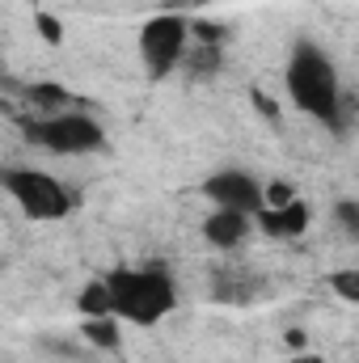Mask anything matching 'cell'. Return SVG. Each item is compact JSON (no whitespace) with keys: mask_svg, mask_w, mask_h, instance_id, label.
I'll use <instances>...</instances> for the list:
<instances>
[{"mask_svg":"<svg viewBox=\"0 0 359 363\" xmlns=\"http://www.w3.org/2000/svg\"><path fill=\"white\" fill-rule=\"evenodd\" d=\"M101 283H106V300H110L114 321L157 325L178 304V287L165 271H131V267H123V271L106 274Z\"/></svg>","mask_w":359,"mask_h":363,"instance_id":"cell-1","label":"cell"},{"mask_svg":"<svg viewBox=\"0 0 359 363\" xmlns=\"http://www.w3.org/2000/svg\"><path fill=\"white\" fill-rule=\"evenodd\" d=\"M287 93H292V101H296L304 114L326 118V123L338 118V106H343L338 72H334V64H330L313 43H300V47L292 51V64H287Z\"/></svg>","mask_w":359,"mask_h":363,"instance_id":"cell-2","label":"cell"},{"mask_svg":"<svg viewBox=\"0 0 359 363\" xmlns=\"http://www.w3.org/2000/svg\"><path fill=\"white\" fill-rule=\"evenodd\" d=\"M26 140L51 157H85V152H101L106 148V131L97 127L89 114H55L47 110L43 118L26 123Z\"/></svg>","mask_w":359,"mask_h":363,"instance_id":"cell-3","label":"cell"},{"mask_svg":"<svg viewBox=\"0 0 359 363\" xmlns=\"http://www.w3.org/2000/svg\"><path fill=\"white\" fill-rule=\"evenodd\" d=\"M0 186L13 194V203L30 220H64L72 211V194L64 190V182H55L43 169H26V165L0 169Z\"/></svg>","mask_w":359,"mask_h":363,"instance_id":"cell-4","label":"cell"},{"mask_svg":"<svg viewBox=\"0 0 359 363\" xmlns=\"http://www.w3.org/2000/svg\"><path fill=\"white\" fill-rule=\"evenodd\" d=\"M186 43H190V26L178 13H157L144 21L140 30V60L153 77H165L178 68V60L186 55Z\"/></svg>","mask_w":359,"mask_h":363,"instance_id":"cell-5","label":"cell"},{"mask_svg":"<svg viewBox=\"0 0 359 363\" xmlns=\"http://www.w3.org/2000/svg\"><path fill=\"white\" fill-rule=\"evenodd\" d=\"M203 194L216 203V207H228V211H241V216H258L267 207L263 199V182L245 169H220L203 182Z\"/></svg>","mask_w":359,"mask_h":363,"instance_id":"cell-6","label":"cell"},{"mask_svg":"<svg viewBox=\"0 0 359 363\" xmlns=\"http://www.w3.org/2000/svg\"><path fill=\"white\" fill-rule=\"evenodd\" d=\"M203 237L216 245V250H233L250 237V216L241 211H228V207H216L207 220H203Z\"/></svg>","mask_w":359,"mask_h":363,"instance_id":"cell-7","label":"cell"},{"mask_svg":"<svg viewBox=\"0 0 359 363\" xmlns=\"http://www.w3.org/2000/svg\"><path fill=\"white\" fill-rule=\"evenodd\" d=\"M258 224L275 233V237H292V233H304L309 228V207L300 203V199H292V203H283V207H263L258 211Z\"/></svg>","mask_w":359,"mask_h":363,"instance_id":"cell-8","label":"cell"},{"mask_svg":"<svg viewBox=\"0 0 359 363\" xmlns=\"http://www.w3.org/2000/svg\"><path fill=\"white\" fill-rule=\"evenodd\" d=\"M330 287L347 300V304H359V271L355 267H347V271H334L330 274Z\"/></svg>","mask_w":359,"mask_h":363,"instance_id":"cell-9","label":"cell"},{"mask_svg":"<svg viewBox=\"0 0 359 363\" xmlns=\"http://www.w3.org/2000/svg\"><path fill=\"white\" fill-rule=\"evenodd\" d=\"M338 220H343V228L351 237H359V207L355 203H338Z\"/></svg>","mask_w":359,"mask_h":363,"instance_id":"cell-10","label":"cell"},{"mask_svg":"<svg viewBox=\"0 0 359 363\" xmlns=\"http://www.w3.org/2000/svg\"><path fill=\"white\" fill-rule=\"evenodd\" d=\"M38 34H43L47 43H60V38H64L60 21H55V17H47V13H38Z\"/></svg>","mask_w":359,"mask_h":363,"instance_id":"cell-11","label":"cell"},{"mask_svg":"<svg viewBox=\"0 0 359 363\" xmlns=\"http://www.w3.org/2000/svg\"><path fill=\"white\" fill-rule=\"evenodd\" d=\"M34 101H43V106H60V101H64V93H60V89H47V85H43V89H34Z\"/></svg>","mask_w":359,"mask_h":363,"instance_id":"cell-12","label":"cell"},{"mask_svg":"<svg viewBox=\"0 0 359 363\" xmlns=\"http://www.w3.org/2000/svg\"><path fill=\"white\" fill-rule=\"evenodd\" d=\"M309 363H317V359H309Z\"/></svg>","mask_w":359,"mask_h":363,"instance_id":"cell-13","label":"cell"}]
</instances>
